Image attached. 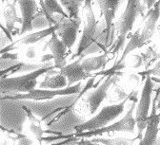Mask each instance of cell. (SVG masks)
<instances>
[{
  "label": "cell",
  "mask_w": 160,
  "mask_h": 145,
  "mask_svg": "<svg viewBox=\"0 0 160 145\" xmlns=\"http://www.w3.org/2000/svg\"><path fill=\"white\" fill-rule=\"evenodd\" d=\"M1 60L18 61V54H17V53H11V52H5V53L1 54Z\"/></svg>",
  "instance_id": "4316f807"
},
{
  "label": "cell",
  "mask_w": 160,
  "mask_h": 145,
  "mask_svg": "<svg viewBox=\"0 0 160 145\" xmlns=\"http://www.w3.org/2000/svg\"><path fill=\"white\" fill-rule=\"evenodd\" d=\"M58 30L56 31L58 37L63 41L66 45L68 50H71L75 43L77 38V33L82 23V20L80 17L77 18H70L64 17L62 15H56Z\"/></svg>",
  "instance_id": "52a82bcc"
},
{
  "label": "cell",
  "mask_w": 160,
  "mask_h": 145,
  "mask_svg": "<svg viewBox=\"0 0 160 145\" xmlns=\"http://www.w3.org/2000/svg\"><path fill=\"white\" fill-rule=\"evenodd\" d=\"M53 59V56L52 54H45L44 56H42V59H41V63H48V62H51V60Z\"/></svg>",
  "instance_id": "4dcf8cb0"
},
{
  "label": "cell",
  "mask_w": 160,
  "mask_h": 145,
  "mask_svg": "<svg viewBox=\"0 0 160 145\" xmlns=\"http://www.w3.org/2000/svg\"><path fill=\"white\" fill-rule=\"evenodd\" d=\"M92 0H84V9H89L92 8Z\"/></svg>",
  "instance_id": "d6a6232c"
},
{
  "label": "cell",
  "mask_w": 160,
  "mask_h": 145,
  "mask_svg": "<svg viewBox=\"0 0 160 145\" xmlns=\"http://www.w3.org/2000/svg\"><path fill=\"white\" fill-rule=\"evenodd\" d=\"M142 58H143V62H144V66L146 70H148L151 67V65L153 63V61L156 60L159 57V54L156 52V50L154 49V47H149L146 51L144 53L141 54Z\"/></svg>",
  "instance_id": "d4e9b609"
},
{
  "label": "cell",
  "mask_w": 160,
  "mask_h": 145,
  "mask_svg": "<svg viewBox=\"0 0 160 145\" xmlns=\"http://www.w3.org/2000/svg\"><path fill=\"white\" fill-rule=\"evenodd\" d=\"M59 2L65 9L70 18L79 17V9L83 0H59Z\"/></svg>",
  "instance_id": "7402d4cb"
},
{
  "label": "cell",
  "mask_w": 160,
  "mask_h": 145,
  "mask_svg": "<svg viewBox=\"0 0 160 145\" xmlns=\"http://www.w3.org/2000/svg\"><path fill=\"white\" fill-rule=\"evenodd\" d=\"M83 58H77L72 64H69L59 69V73L62 74L67 78L68 81V87L74 86L78 82H80L83 80H86L90 78L92 75L90 73H87L84 68L81 66V61Z\"/></svg>",
  "instance_id": "4fadbf2b"
},
{
  "label": "cell",
  "mask_w": 160,
  "mask_h": 145,
  "mask_svg": "<svg viewBox=\"0 0 160 145\" xmlns=\"http://www.w3.org/2000/svg\"><path fill=\"white\" fill-rule=\"evenodd\" d=\"M18 145H32V141L26 137H21L19 138Z\"/></svg>",
  "instance_id": "83f0119b"
},
{
  "label": "cell",
  "mask_w": 160,
  "mask_h": 145,
  "mask_svg": "<svg viewBox=\"0 0 160 145\" xmlns=\"http://www.w3.org/2000/svg\"><path fill=\"white\" fill-rule=\"evenodd\" d=\"M126 0H96L98 6L104 17V23L106 25V34H107V44L110 46L113 39V30L112 22L115 18L116 12L120 6L123 5Z\"/></svg>",
  "instance_id": "ba28073f"
},
{
  "label": "cell",
  "mask_w": 160,
  "mask_h": 145,
  "mask_svg": "<svg viewBox=\"0 0 160 145\" xmlns=\"http://www.w3.org/2000/svg\"><path fill=\"white\" fill-rule=\"evenodd\" d=\"M142 1L145 3V5L147 7V10L149 11L154 6V4L157 2V0H142Z\"/></svg>",
  "instance_id": "f1b7e54d"
},
{
  "label": "cell",
  "mask_w": 160,
  "mask_h": 145,
  "mask_svg": "<svg viewBox=\"0 0 160 145\" xmlns=\"http://www.w3.org/2000/svg\"><path fill=\"white\" fill-rule=\"evenodd\" d=\"M52 69H55L54 65L29 72L24 75L1 78V94L16 95L29 93L35 89L37 86V79L43 74H47Z\"/></svg>",
  "instance_id": "7a4b0ae2"
},
{
  "label": "cell",
  "mask_w": 160,
  "mask_h": 145,
  "mask_svg": "<svg viewBox=\"0 0 160 145\" xmlns=\"http://www.w3.org/2000/svg\"><path fill=\"white\" fill-rule=\"evenodd\" d=\"M145 7L141 0H127L126 8L115 23V30H117V39L113 44L112 53H117L125 47L127 34L132 30L133 25L139 16L145 17Z\"/></svg>",
  "instance_id": "6da1fadb"
},
{
  "label": "cell",
  "mask_w": 160,
  "mask_h": 145,
  "mask_svg": "<svg viewBox=\"0 0 160 145\" xmlns=\"http://www.w3.org/2000/svg\"><path fill=\"white\" fill-rule=\"evenodd\" d=\"M17 0H12V2H7L4 10H3V18L5 20V25L8 31L13 36V32L15 30V23H19L22 25V18L17 16L16 13V8H15V2ZM16 32H14L15 34Z\"/></svg>",
  "instance_id": "2e32d148"
},
{
  "label": "cell",
  "mask_w": 160,
  "mask_h": 145,
  "mask_svg": "<svg viewBox=\"0 0 160 145\" xmlns=\"http://www.w3.org/2000/svg\"><path fill=\"white\" fill-rule=\"evenodd\" d=\"M117 80L118 77L116 76V74H110L95 90L89 93L86 99V103L88 105L89 111L91 114H94L96 112V110L101 105L103 101L107 98L109 88L112 84L116 82Z\"/></svg>",
  "instance_id": "9c48e42d"
},
{
  "label": "cell",
  "mask_w": 160,
  "mask_h": 145,
  "mask_svg": "<svg viewBox=\"0 0 160 145\" xmlns=\"http://www.w3.org/2000/svg\"><path fill=\"white\" fill-rule=\"evenodd\" d=\"M58 1L59 0H44L45 9H46L45 14L52 25L57 24V20H56L55 16L53 15L54 13L62 15L64 17H69L68 13L65 12V10L63 9V7L61 5H60V3Z\"/></svg>",
  "instance_id": "ffe728a7"
},
{
  "label": "cell",
  "mask_w": 160,
  "mask_h": 145,
  "mask_svg": "<svg viewBox=\"0 0 160 145\" xmlns=\"http://www.w3.org/2000/svg\"><path fill=\"white\" fill-rule=\"evenodd\" d=\"M17 4L22 18L19 35H23L33 30L32 20L38 12V5L35 0H17Z\"/></svg>",
  "instance_id": "30bf717a"
},
{
  "label": "cell",
  "mask_w": 160,
  "mask_h": 145,
  "mask_svg": "<svg viewBox=\"0 0 160 145\" xmlns=\"http://www.w3.org/2000/svg\"><path fill=\"white\" fill-rule=\"evenodd\" d=\"M160 107V100H159V102H158V108Z\"/></svg>",
  "instance_id": "e575fe53"
},
{
  "label": "cell",
  "mask_w": 160,
  "mask_h": 145,
  "mask_svg": "<svg viewBox=\"0 0 160 145\" xmlns=\"http://www.w3.org/2000/svg\"><path fill=\"white\" fill-rule=\"evenodd\" d=\"M160 17V0L154 4V6L146 12L144 17V26L141 29L140 40L144 46L148 41L153 36L158 20Z\"/></svg>",
  "instance_id": "7c38bea8"
},
{
  "label": "cell",
  "mask_w": 160,
  "mask_h": 145,
  "mask_svg": "<svg viewBox=\"0 0 160 145\" xmlns=\"http://www.w3.org/2000/svg\"><path fill=\"white\" fill-rule=\"evenodd\" d=\"M131 95L132 93L120 103H117V105L104 106L97 115H95L89 120L85 121L84 123L79 124L78 126H76L75 132L82 133L88 131H94L100 128H103L105 126H108L115 119H117L120 115L123 114V112L125 111V105L127 101L130 100Z\"/></svg>",
  "instance_id": "3957f363"
},
{
  "label": "cell",
  "mask_w": 160,
  "mask_h": 145,
  "mask_svg": "<svg viewBox=\"0 0 160 145\" xmlns=\"http://www.w3.org/2000/svg\"><path fill=\"white\" fill-rule=\"evenodd\" d=\"M81 92V82L67 87L65 88L60 89H34L29 93L24 94H16V95H6V97L2 96L1 99H8V100H31V101H48L52 100L55 97H61L67 95H73Z\"/></svg>",
  "instance_id": "8992f818"
},
{
  "label": "cell",
  "mask_w": 160,
  "mask_h": 145,
  "mask_svg": "<svg viewBox=\"0 0 160 145\" xmlns=\"http://www.w3.org/2000/svg\"><path fill=\"white\" fill-rule=\"evenodd\" d=\"M139 74L140 75H144L145 77L146 76H157V77H160V61L157 62L152 68H149L148 70L140 72Z\"/></svg>",
  "instance_id": "484cf974"
},
{
  "label": "cell",
  "mask_w": 160,
  "mask_h": 145,
  "mask_svg": "<svg viewBox=\"0 0 160 145\" xmlns=\"http://www.w3.org/2000/svg\"><path fill=\"white\" fill-rule=\"evenodd\" d=\"M53 25L51 24V22L49 21V19L47 18L46 14L44 13V12L41 10L40 12H38L36 13V15L34 16L33 20H32V27L33 30L34 29H47L50 28Z\"/></svg>",
  "instance_id": "cb8c5ba5"
},
{
  "label": "cell",
  "mask_w": 160,
  "mask_h": 145,
  "mask_svg": "<svg viewBox=\"0 0 160 145\" xmlns=\"http://www.w3.org/2000/svg\"><path fill=\"white\" fill-rule=\"evenodd\" d=\"M53 66L52 62H48V63H41V64H29L25 63V62H16L14 65L12 67L1 70V78L8 77L9 74H13V73H23V72H32L34 70L47 68Z\"/></svg>",
  "instance_id": "9a60e30c"
},
{
  "label": "cell",
  "mask_w": 160,
  "mask_h": 145,
  "mask_svg": "<svg viewBox=\"0 0 160 145\" xmlns=\"http://www.w3.org/2000/svg\"><path fill=\"white\" fill-rule=\"evenodd\" d=\"M58 30V25H53L50 28L44 29V30H40L38 31L32 32V33H29L28 35L22 37L19 40V42L23 44V45H32V44H35L38 43L39 41H41L45 38H47L50 35H52V33L56 32Z\"/></svg>",
  "instance_id": "ac0fdd59"
},
{
  "label": "cell",
  "mask_w": 160,
  "mask_h": 145,
  "mask_svg": "<svg viewBox=\"0 0 160 145\" xmlns=\"http://www.w3.org/2000/svg\"><path fill=\"white\" fill-rule=\"evenodd\" d=\"M68 87V81L65 76L60 74L59 72L50 76L47 74V77L39 84L40 88H47V89H60L65 88Z\"/></svg>",
  "instance_id": "d6986e66"
},
{
  "label": "cell",
  "mask_w": 160,
  "mask_h": 145,
  "mask_svg": "<svg viewBox=\"0 0 160 145\" xmlns=\"http://www.w3.org/2000/svg\"><path fill=\"white\" fill-rule=\"evenodd\" d=\"M47 48L50 49L51 53L53 56V65L55 69H61L62 68L67 66L66 52L68 49L63 43V41L58 37L56 32L51 35L50 40L43 47V51H45Z\"/></svg>",
  "instance_id": "8fae6325"
},
{
  "label": "cell",
  "mask_w": 160,
  "mask_h": 145,
  "mask_svg": "<svg viewBox=\"0 0 160 145\" xmlns=\"http://www.w3.org/2000/svg\"><path fill=\"white\" fill-rule=\"evenodd\" d=\"M24 110L26 111L27 113V116L29 118V120H30V131L38 138H41L44 133H45V130L44 128L42 127V121L40 120L38 118H36L33 113L32 112V110L26 106H23Z\"/></svg>",
  "instance_id": "44dd1931"
},
{
  "label": "cell",
  "mask_w": 160,
  "mask_h": 145,
  "mask_svg": "<svg viewBox=\"0 0 160 145\" xmlns=\"http://www.w3.org/2000/svg\"><path fill=\"white\" fill-rule=\"evenodd\" d=\"M70 141H71V139H69V140H65V141H61V142H58V143H55V144H52V145H62V144H65V143L70 142Z\"/></svg>",
  "instance_id": "836d02e7"
},
{
  "label": "cell",
  "mask_w": 160,
  "mask_h": 145,
  "mask_svg": "<svg viewBox=\"0 0 160 145\" xmlns=\"http://www.w3.org/2000/svg\"><path fill=\"white\" fill-rule=\"evenodd\" d=\"M153 88V82L152 76H146V81L142 88L141 96H140L138 105L136 109V128H137V139H141L143 137L144 130L147 127L149 117H150V107L152 102V94Z\"/></svg>",
  "instance_id": "5b68a950"
},
{
  "label": "cell",
  "mask_w": 160,
  "mask_h": 145,
  "mask_svg": "<svg viewBox=\"0 0 160 145\" xmlns=\"http://www.w3.org/2000/svg\"><path fill=\"white\" fill-rule=\"evenodd\" d=\"M76 145H99V143L93 142V141H92L91 139H90V140L82 139L81 141L77 142V144H76Z\"/></svg>",
  "instance_id": "f546056e"
},
{
  "label": "cell",
  "mask_w": 160,
  "mask_h": 145,
  "mask_svg": "<svg viewBox=\"0 0 160 145\" xmlns=\"http://www.w3.org/2000/svg\"><path fill=\"white\" fill-rule=\"evenodd\" d=\"M159 24H160V21H159Z\"/></svg>",
  "instance_id": "d590c367"
},
{
  "label": "cell",
  "mask_w": 160,
  "mask_h": 145,
  "mask_svg": "<svg viewBox=\"0 0 160 145\" xmlns=\"http://www.w3.org/2000/svg\"><path fill=\"white\" fill-rule=\"evenodd\" d=\"M136 105V100L135 98L132 100L131 107L128 109L126 114L123 116L122 119L119 120L109 124L108 126H105L103 128H100L94 131H88V132H82V133H76L75 137L82 138H91L93 137L101 136L104 134L112 133V132H124V133H130L133 134L135 131L136 126V119L133 117V113L135 110Z\"/></svg>",
  "instance_id": "277c9868"
},
{
  "label": "cell",
  "mask_w": 160,
  "mask_h": 145,
  "mask_svg": "<svg viewBox=\"0 0 160 145\" xmlns=\"http://www.w3.org/2000/svg\"><path fill=\"white\" fill-rule=\"evenodd\" d=\"M107 63H108V55L104 53L98 56L83 59L81 61V66L87 73L91 74L93 71H100L106 68Z\"/></svg>",
  "instance_id": "e0dca14e"
},
{
  "label": "cell",
  "mask_w": 160,
  "mask_h": 145,
  "mask_svg": "<svg viewBox=\"0 0 160 145\" xmlns=\"http://www.w3.org/2000/svg\"><path fill=\"white\" fill-rule=\"evenodd\" d=\"M91 140L103 145H132L133 143V139H129L125 138H91Z\"/></svg>",
  "instance_id": "603a6c76"
},
{
  "label": "cell",
  "mask_w": 160,
  "mask_h": 145,
  "mask_svg": "<svg viewBox=\"0 0 160 145\" xmlns=\"http://www.w3.org/2000/svg\"><path fill=\"white\" fill-rule=\"evenodd\" d=\"M35 55H36V53H35V51H34V49H29L28 50H27V52H26V56H27V58H29V59H33V58H35Z\"/></svg>",
  "instance_id": "1f68e13d"
},
{
  "label": "cell",
  "mask_w": 160,
  "mask_h": 145,
  "mask_svg": "<svg viewBox=\"0 0 160 145\" xmlns=\"http://www.w3.org/2000/svg\"><path fill=\"white\" fill-rule=\"evenodd\" d=\"M160 121V116L156 114L155 111V102H153L152 112L149 117L147 127L145 129V134L141 139H139L138 145H158L157 137H158V125Z\"/></svg>",
  "instance_id": "5bb4252c"
}]
</instances>
